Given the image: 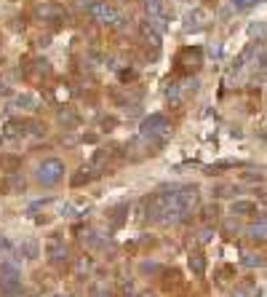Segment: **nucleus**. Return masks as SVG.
Masks as SVG:
<instances>
[{
  "mask_svg": "<svg viewBox=\"0 0 267 297\" xmlns=\"http://www.w3.org/2000/svg\"><path fill=\"white\" fill-rule=\"evenodd\" d=\"M64 177V163L59 158H46L40 166H37V172H35V180L46 185V188H51V185H56Z\"/></svg>",
  "mask_w": 267,
  "mask_h": 297,
  "instance_id": "1",
  "label": "nucleus"
},
{
  "mask_svg": "<svg viewBox=\"0 0 267 297\" xmlns=\"http://www.w3.org/2000/svg\"><path fill=\"white\" fill-rule=\"evenodd\" d=\"M168 134V120H166V115H160V113H155V115H150V118H145L142 120V137L145 139H163Z\"/></svg>",
  "mask_w": 267,
  "mask_h": 297,
  "instance_id": "2",
  "label": "nucleus"
},
{
  "mask_svg": "<svg viewBox=\"0 0 267 297\" xmlns=\"http://www.w3.org/2000/svg\"><path fill=\"white\" fill-rule=\"evenodd\" d=\"M88 14H91V19L99 22V24H118L120 22V14L110 3H91Z\"/></svg>",
  "mask_w": 267,
  "mask_h": 297,
  "instance_id": "3",
  "label": "nucleus"
},
{
  "mask_svg": "<svg viewBox=\"0 0 267 297\" xmlns=\"http://www.w3.org/2000/svg\"><path fill=\"white\" fill-rule=\"evenodd\" d=\"M176 201H179V206H182L185 211H190L195 206V201H198V188H193V185H182V188H176Z\"/></svg>",
  "mask_w": 267,
  "mask_h": 297,
  "instance_id": "4",
  "label": "nucleus"
},
{
  "mask_svg": "<svg viewBox=\"0 0 267 297\" xmlns=\"http://www.w3.org/2000/svg\"><path fill=\"white\" fill-rule=\"evenodd\" d=\"M37 16L46 22H56L62 16V8L56 6V3H46V6H37Z\"/></svg>",
  "mask_w": 267,
  "mask_h": 297,
  "instance_id": "5",
  "label": "nucleus"
},
{
  "mask_svg": "<svg viewBox=\"0 0 267 297\" xmlns=\"http://www.w3.org/2000/svg\"><path fill=\"white\" fill-rule=\"evenodd\" d=\"M3 190L6 193H22L24 190V180L19 177V174H8L6 182H3Z\"/></svg>",
  "mask_w": 267,
  "mask_h": 297,
  "instance_id": "6",
  "label": "nucleus"
},
{
  "mask_svg": "<svg viewBox=\"0 0 267 297\" xmlns=\"http://www.w3.org/2000/svg\"><path fill=\"white\" fill-rule=\"evenodd\" d=\"M49 257H51V260L67 257V249H64V244H62L59 238H51V241H49Z\"/></svg>",
  "mask_w": 267,
  "mask_h": 297,
  "instance_id": "7",
  "label": "nucleus"
},
{
  "mask_svg": "<svg viewBox=\"0 0 267 297\" xmlns=\"http://www.w3.org/2000/svg\"><path fill=\"white\" fill-rule=\"evenodd\" d=\"M256 203L254 201H233V215H254Z\"/></svg>",
  "mask_w": 267,
  "mask_h": 297,
  "instance_id": "8",
  "label": "nucleus"
},
{
  "mask_svg": "<svg viewBox=\"0 0 267 297\" xmlns=\"http://www.w3.org/2000/svg\"><path fill=\"white\" fill-rule=\"evenodd\" d=\"M142 35H145V40L152 46V49H158V46H160V35H158V30H152L150 24H142Z\"/></svg>",
  "mask_w": 267,
  "mask_h": 297,
  "instance_id": "9",
  "label": "nucleus"
},
{
  "mask_svg": "<svg viewBox=\"0 0 267 297\" xmlns=\"http://www.w3.org/2000/svg\"><path fill=\"white\" fill-rule=\"evenodd\" d=\"M94 180V172L91 169H80L78 174H72V188H80V185L91 182Z\"/></svg>",
  "mask_w": 267,
  "mask_h": 297,
  "instance_id": "10",
  "label": "nucleus"
},
{
  "mask_svg": "<svg viewBox=\"0 0 267 297\" xmlns=\"http://www.w3.org/2000/svg\"><path fill=\"white\" fill-rule=\"evenodd\" d=\"M249 238H254V241H267V222L251 225V228H249Z\"/></svg>",
  "mask_w": 267,
  "mask_h": 297,
  "instance_id": "11",
  "label": "nucleus"
},
{
  "mask_svg": "<svg viewBox=\"0 0 267 297\" xmlns=\"http://www.w3.org/2000/svg\"><path fill=\"white\" fill-rule=\"evenodd\" d=\"M190 268H193L198 276H203V271H206V260H203V254H200V252L190 254Z\"/></svg>",
  "mask_w": 267,
  "mask_h": 297,
  "instance_id": "12",
  "label": "nucleus"
},
{
  "mask_svg": "<svg viewBox=\"0 0 267 297\" xmlns=\"http://www.w3.org/2000/svg\"><path fill=\"white\" fill-rule=\"evenodd\" d=\"M16 105L24 110H37V99L32 94H22V97H16Z\"/></svg>",
  "mask_w": 267,
  "mask_h": 297,
  "instance_id": "13",
  "label": "nucleus"
},
{
  "mask_svg": "<svg viewBox=\"0 0 267 297\" xmlns=\"http://www.w3.org/2000/svg\"><path fill=\"white\" fill-rule=\"evenodd\" d=\"M59 120L64 126H75V123H78V115H75L70 107H64V110H59Z\"/></svg>",
  "mask_w": 267,
  "mask_h": 297,
  "instance_id": "14",
  "label": "nucleus"
},
{
  "mask_svg": "<svg viewBox=\"0 0 267 297\" xmlns=\"http://www.w3.org/2000/svg\"><path fill=\"white\" fill-rule=\"evenodd\" d=\"M24 132H27L24 123H16V120H8V123H6V137H19Z\"/></svg>",
  "mask_w": 267,
  "mask_h": 297,
  "instance_id": "15",
  "label": "nucleus"
},
{
  "mask_svg": "<svg viewBox=\"0 0 267 297\" xmlns=\"http://www.w3.org/2000/svg\"><path fill=\"white\" fill-rule=\"evenodd\" d=\"M35 70L40 72V75H49V72H51V67H49V62H46V59H35Z\"/></svg>",
  "mask_w": 267,
  "mask_h": 297,
  "instance_id": "16",
  "label": "nucleus"
},
{
  "mask_svg": "<svg viewBox=\"0 0 267 297\" xmlns=\"http://www.w3.org/2000/svg\"><path fill=\"white\" fill-rule=\"evenodd\" d=\"M230 3L238 8V11H243V8H249V6H254V3H259V0H230Z\"/></svg>",
  "mask_w": 267,
  "mask_h": 297,
  "instance_id": "17",
  "label": "nucleus"
},
{
  "mask_svg": "<svg viewBox=\"0 0 267 297\" xmlns=\"http://www.w3.org/2000/svg\"><path fill=\"white\" fill-rule=\"evenodd\" d=\"M216 215H219L216 206H206V209H203V217H206V220H216Z\"/></svg>",
  "mask_w": 267,
  "mask_h": 297,
  "instance_id": "18",
  "label": "nucleus"
},
{
  "mask_svg": "<svg viewBox=\"0 0 267 297\" xmlns=\"http://www.w3.org/2000/svg\"><path fill=\"white\" fill-rule=\"evenodd\" d=\"M3 163L8 166V169H16V166H19V158H6Z\"/></svg>",
  "mask_w": 267,
  "mask_h": 297,
  "instance_id": "19",
  "label": "nucleus"
}]
</instances>
